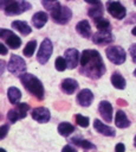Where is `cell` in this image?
<instances>
[{
    "instance_id": "3957f363",
    "label": "cell",
    "mask_w": 136,
    "mask_h": 152,
    "mask_svg": "<svg viewBox=\"0 0 136 152\" xmlns=\"http://www.w3.org/2000/svg\"><path fill=\"white\" fill-rule=\"evenodd\" d=\"M71 17H72V12L66 6H61L60 5L58 8L51 11V18L53 19L54 23L60 24V25H64V24L69 23Z\"/></svg>"
},
{
    "instance_id": "cb8c5ba5",
    "label": "cell",
    "mask_w": 136,
    "mask_h": 152,
    "mask_svg": "<svg viewBox=\"0 0 136 152\" xmlns=\"http://www.w3.org/2000/svg\"><path fill=\"white\" fill-rule=\"evenodd\" d=\"M71 144L78 146V147H82V148H84V150H93V148H96V146H95L92 142H90L89 140L80 139L79 137L72 138V139H71Z\"/></svg>"
},
{
    "instance_id": "d6986e66",
    "label": "cell",
    "mask_w": 136,
    "mask_h": 152,
    "mask_svg": "<svg viewBox=\"0 0 136 152\" xmlns=\"http://www.w3.org/2000/svg\"><path fill=\"white\" fill-rule=\"evenodd\" d=\"M76 31L84 38L91 37V26L88 20H82L76 25Z\"/></svg>"
},
{
    "instance_id": "7a4b0ae2",
    "label": "cell",
    "mask_w": 136,
    "mask_h": 152,
    "mask_svg": "<svg viewBox=\"0 0 136 152\" xmlns=\"http://www.w3.org/2000/svg\"><path fill=\"white\" fill-rule=\"evenodd\" d=\"M19 77H20V81H21L22 86L25 87V89L28 93H31L38 100L44 99L45 91H44V87H43V83L40 82V80H38L32 74H21Z\"/></svg>"
},
{
    "instance_id": "9a60e30c",
    "label": "cell",
    "mask_w": 136,
    "mask_h": 152,
    "mask_svg": "<svg viewBox=\"0 0 136 152\" xmlns=\"http://www.w3.org/2000/svg\"><path fill=\"white\" fill-rule=\"evenodd\" d=\"M93 94L90 89H82L77 95V101L82 107H89L92 103Z\"/></svg>"
},
{
    "instance_id": "603a6c76",
    "label": "cell",
    "mask_w": 136,
    "mask_h": 152,
    "mask_svg": "<svg viewBox=\"0 0 136 152\" xmlns=\"http://www.w3.org/2000/svg\"><path fill=\"white\" fill-rule=\"evenodd\" d=\"M7 97H8L9 102H11L12 104H17V103L20 101V99H21V93H20V90H19L18 88L11 87V88H8V90H7Z\"/></svg>"
},
{
    "instance_id": "ac0fdd59",
    "label": "cell",
    "mask_w": 136,
    "mask_h": 152,
    "mask_svg": "<svg viewBox=\"0 0 136 152\" xmlns=\"http://www.w3.org/2000/svg\"><path fill=\"white\" fill-rule=\"evenodd\" d=\"M47 19H48L47 13L40 11V12H37V13L33 14V17H32V23H33V25H34L37 28H41V27L47 23Z\"/></svg>"
},
{
    "instance_id": "7402d4cb",
    "label": "cell",
    "mask_w": 136,
    "mask_h": 152,
    "mask_svg": "<svg viewBox=\"0 0 136 152\" xmlns=\"http://www.w3.org/2000/svg\"><path fill=\"white\" fill-rule=\"evenodd\" d=\"M103 8H104V6H103L101 2H99V4H96V5H93L92 7L89 8L88 14H89L90 18H92L93 20H96V19L103 17V12H104Z\"/></svg>"
},
{
    "instance_id": "277c9868",
    "label": "cell",
    "mask_w": 136,
    "mask_h": 152,
    "mask_svg": "<svg viewBox=\"0 0 136 152\" xmlns=\"http://www.w3.org/2000/svg\"><path fill=\"white\" fill-rule=\"evenodd\" d=\"M106 57L111 63L119 65L125 62L127 55H125V51L121 46L114 45V46H109L106 49Z\"/></svg>"
},
{
    "instance_id": "484cf974",
    "label": "cell",
    "mask_w": 136,
    "mask_h": 152,
    "mask_svg": "<svg viewBox=\"0 0 136 152\" xmlns=\"http://www.w3.org/2000/svg\"><path fill=\"white\" fill-rule=\"evenodd\" d=\"M58 132L63 137H69L71 133L75 132V126L70 122H60L58 126Z\"/></svg>"
},
{
    "instance_id": "1f68e13d",
    "label": "cell",
    "mask_w": 136,
    "mask_h": 152,
    "mask_svg": "<svg viewBox=\"0 0 136 152\" xmlns=\"http://www.w3.org/2000/svg\"><path fill=\"white\" fill-rule=\"evenodd\" d=\"M8 129H9V125H2V126H1V128H0V139H1V140L6 137Z\"/></svg>"
},
{
    "instance_id": "4316f807",
    "label": "cell",
    "mask_w": 136,
    "mask_h": 152,
    "mask_svg": "<svg viewBox=\"0 0 136 152\" xmlns=\"http://www.w3.org/2000/svg\"><path fill=\"white\" fill-rule=\"evenodd\" d=\"M96 24V27L98 28V31H111V26L110 23L105 19V18H98L96 20H93Z\"/></svg>"
},
{
    "instance_id": "4dcf8cb0",
    "label": "cell",
    "mask_w": 136,
    "mask_h": 152,
    "mask_svg": "<svg viewBox=\"0 0 136 152\" xmlns=\"http://www.w3.org/2000/svg\"><path fill=\"white\" fill-rule=\"evenodd\" d=\"M75 119H76V124H78V126H80V127H88L89 126V118L88 116H83L82 114H76Z\"/></svg>"
},
{
    "instance_id": "d6a6232c",
    "label": "cell",
    "mask_w": 136,
    "mask_h": 152,
    "mask_svg": "<svg viewBox=\"0 0 136 152\" xmlns=\"http://www.w3.org/2000/svg\"><path fill=\"white\" fill-rule=\"evenodd\" d=\"M129 52H130V55H131V59H132V62L136 63V43L132 44V45L130 46Z\"/></svg>"
},
{
    "instance_id": "2e32d148",
    "label": "cell",
    "mask_w": 136,
    "mask_h": 152,
    "mask_svg": "<svg viewBox=\"0 0 136 152\" xmlns=\"http://www.w3.org/2000/svg\"><path fill=\"white\" fill-rule=\"evenodd\" d=\"M93 128L98 133H101V134H103L105 137H115V134H116V131L112 127H110L108 125H104L98 119H95V121H93Z\"/></svg>"
},
{
    "instance_id": "7c38bea8",
    "label": "cell",
    "mask_w": 136,
    "mask_h": 152,
    "mask_svg": "<svg viewBox=\"0 0 136 152\" xmlns=\"http://www.w3.org/2000/svg\"><path fill=\"white\" fill-rule=\"evenodd\" d=\"M31 115H32L33 120H35V121H38L40 124L47 122L50 120V118H51L50 110L47 108H45V107H37V108H34L32 110Z\"/></svg>"
},
{
    "instance_id": "30bf717a",
    "label": "cell",
    "mask_w": 136,
    "mask_h": 152,
    "mask_svg": "<svg viewBox=\"0 0 136 152\" xmlns=\"http://www.w3.org/2000/svg\"><path fill=\"white\" fill-rule=\"evenodd\" d=\"M106 10L109 12V14L116 19H123L127 14V11H125V7L118 2V1H108L106 2Z\"/></svg>"
},
{
    "instance_id": "836d02e7",
    "label": "cell",
    "mask_w": 136,
    "mask_h": 152,
    "mask_svg": "<svg viewBox=\"0 0 136 152\" xmlns=\"http://www.w3.org/2000/svg\"><path fill=\"white\" fill-rule=\"evenodd\" d=\"M15 0H0V8L1 10H5L6 7H8L12 2H14Z\"/></svg>"
},
{
    "instance_id": "74e56055",
    "label": "cell",
    "mask_w": 136,
    "mask_h": 152,
    "mask_svg": "<svg viewBox=\"0 0 136 152\" xmlns=\"http://www.w3.org/2000/svg\"><path fill=\"white\" fill-rule=\"evenodd\" d=\"M88 4H92V5H96V4H99L101 0H85Z\"/></svg>"
},
{
    "instance_id": "8d00e7d4",
    "label": "cell",
    "mask_w": 136,
    "mask_h": 152,
    "mask_svg": "<svg viewBox=\"0 0 136 152\" xmlns=\"http://www.w3.org/2000/svg\"><path fill=\"white\" fill-rule=\"evenodd\" d=\"M63 151H76V148L72 147V146H70V145H66V146L63 147Z\"/></svg>"
},
{
    "instance_id": "d590c367",
    "label": "cell",
    "mask_w": 136,
    "mask_h": 152,
    "mask_svg": "<svg viewBox=\"0 0 136 152\" xmlns=\"http://www.w3.org/2000/svg\"><path fill=\"white\" fill-rule=\"evenodd\" d=\"M0 49H1V55L5 56V55L7 53V49L5 48V45H4V44H0Z\"/></svg>"
},
{
    "instance_id": "b9f144b4",
    "label": "cell",
    "mask_w": 136,
    "mask_h": 152,
    "mask_svg": "<svg viewBox=\"0 0 136 152\" xmlns=\"http://www.w3.org/2000/svg\"><path fill=\"white\" fill-rule=\"evenodd\" d=\"M134 4H135V5H136V0H134Z\"/></svg>"
},
{
    "instance_id": "44dd1931",
    "label": "cell",
    "mask_w": 136,
    "mask_h": 152,
    "mask_svg": "<svg viewBox=\"0 0 136 152\" xmlns=\"http://www.w3.org/2000/svg\"><path fill=\"white\" fill-rule=\"evenodd\" d=\"M12 27L15 28L17 31H19V32H20L21 34H24V36H27V34H30V33L32 32L31 26H30L26 21H22V20H14V21L12 23Z\"/></svg>"
},
{
    "instance_id": "ab89813d",
    "label": "cell",
    "mask_w": 136,
    "mask_h": 152,
    "mask_svg": "<svg viewBox=\"0 0 136 152\" xmlns=\"http://www.w3.org/2000/svg\"><path fill=\"white\" fill-rule=\"evenodd\" d=\"M134 145L136 146V135H135V139H134Z\"/></svg>"
},
{
    "instance_id": "ffe728a7",
    "label": "cell",
    "mask_w": 136,
    "mask_h": 152,
    "mask_svg": "<svg viewBox=\"0 0 136 152\" xmlns=\"http://www.w3.org/2000/svg\"><path fill=\"white\" fill-rule=\"evenodd\" d=\"M115 124L118 128H127L130 126V121L123 110H117L115 116Z\"/></svg>"
},
{
    "instance_id": "ba28073f",
    "label": "cell",
    "mask_w": 136,
    "mask_h": 152,
    "mask_svg": "<svg viewBox=\"0 0 136 152\" xmlns=\"http://www.w3.org/2000/svg\"><path fill=\"white\" fill-rule=\"evenodd\" d=\"M7 69H8L9 72L20 76V75L26 70V63H25V61H24L20 56H18V55H12L11 58H9Z\"/></svg>"
},
{
    "instance_id": "d4e9b609",
    "label": "cell",
    "mask_w": 136,
    "mask_h": 152,
    "mask_svg": "<svg viewBox=\"0 0 136 152\" xmlns=\"http://www.w3.org/2000/svg\"><path fill=\"white\" fill-rule=\"evenodd\" d=\"M111 83L117 89H124L125 88V80L119 72H114L111 75Z\"/></svg>"
},
{
    "instance_id": "8fae6325",
    "label": "cell",
    "mask_w": 136,
    "mask_h": 152,
    "mask_svg": "<svg viewBox=\"0 0 136 152\" xmlns=\"http://www.w3.org/2000/svg\"><path fill=\"white\" fill-rule=\"evenodd\" d=\"M64 57H65V61H66V64H67L69 69H75L77 66V64H78V61L80 59L79 52H78L77 49H67V50H65Z\"/></svg>"
},
{
    "instance_id": "e575fe53",
    "label": "cell",
    "mask_w": 136,
    "mask_h": 152,
    "mask_svg": "<svg viewBox=\"0 0 136 152\" xmlns=\"http://www.w3.org/2000/svg\"><path fill=\"white\" fill-rule=\"evenodd\" d=\"M115 150H116V152H121V151L123 152V151L125 150V146H124L123 144H117L116 147H115Z\"/></svg>"
},
{
    "instance_id": "83f0119b",
    "label": "cell",
    "mask_w": 136,
    "mask_h": 152,
    "mask_svg": "<svg viewBox=\"0 0 136 152\" xmlns=\"http://www.w3.org/2000/svg\"><path fill=\"white\" fill-rule=\"evenodd\" d=\"M35 48H37V42H35V40H31V42H28V43L26 44V46L24 48V51H22V52H24V55H25L26 57H31V56L33 55Z\"/></svg>"
},
{
    "instance_id": "9c48e42d",
    "label": "cell",
    "mask_w": 136,
    "mask_h": 152,
    "mask_svg": "<svg viewBox=\"0 0 136 152\" xmlns=\"http://www.w3.org/2000/svg\"><path fill=\"white\" fill-rule=\"evenodd\" d=\"M0 38L7 44V46L9 49H18L21 45V39L12 31L6 30V28H1L0 31Z\"/></svg>"
},
{
    "instance_id": "f546056e",
    "label": "cell",
    "mask_w": 136,
    "mask_h": 152,
    "mask_svg": "<svg viewBox=\"0 0 136 152\" xmlns=\"http://www.w3.org/2000/svg\"><path fill=\"white\" fill-rule=\"evenodd\" d=\"M54 65H56V69H57L58 71H64V70L67 68L65 57H57V59H56V62H54Z\"/></svg>"
},
{
    "instance_id": "8992f818",
    "label": "cell",
    "mask_w": 136,
    "mask_h": 152,
    "mask_svg": "<svg viewBox=\"0 0 136 152\" xmlns=\"http://www.w3.org/2000/svg\"><path fill=\"white\" fill-rule=\"evenodd\" d=\"M28 109H30V106L27 103H25V102L19 103V104L17 103V106L13 109L8 110V113H7V118H8L9 122L11 124H14L18 120H21V119L26 118Z\"/></svg>"
},
{
    "instance_id": "52a82bcc",
    "label": "cell",
    "mask_w": 136,
    "mask_h": 152,
    "mask_svg": "<svg viewBox=\"0 0 136 152\" xmlns=\"http://www.w3.org/2000/svg\"><path fill=\"white\" fill-rule=\"evenodd\" d=\"M32 8V5L25 0H15L14 2H12L8 7H6L4 10L5 14L6 15H18V14H21L24 12H26L27 10H31Z\"/></svg>"
},
{
    "instance_id": "5b68a950",
    "label": "cell",
    "mask_w": 136,
    "mask_h": 152,
    "mask_svg": "<svg viewBox=\"0 0 136 152\" xmlns=\"http://www.w3.org/2000/svg\"><path fill=\"white\" fill-rule=\"evenodd\" d=\"M52 51H53V46H52V43L48 38H45L39 49H38V53H37V59L40 64H45L47 63V61L50 59L51 55H52Z\"/></svg>"
},
{
    "instance_id": "f1b7e54d",
    "label": "cell",
    "mask_w": 136,
    "mask_h": 152,
    "mask_svg": "<svg viewBox=\"0 0 136 152\" xmlns=\"http://www.w3.org/2000/svg\"><path fill=\"white\" fill-rule=\"evenodd\" d=\"M41 4L44 6V8L48 10V11H53L60 6L58 0H41Z\"/></svg>"
},
{
    "instance_id": "f35d334b",
    "label": "cell",
    "mask_w": 136,
    "mask_h": 152,
    "mask_svg": "<svg viewBox=\"0 0 136 152\" xmlns=\"http://www.w3.org/2000/svg\"><path fill=\"white\" fill-rule=\"evenodd\" d=\"M131 33H132L134 36H136V26H135V27H134V28L131 30Z\"/></svg>"
},
{
    "instance_id": "4fadbf2b",
    "label": "cell",
    "mask_w": 136,
    "mask_h": 152,
    "mask_svg": "<svg viewBox=\"0 0 136 152\" xmlns=\"http://www.w3.org/2000/svg\"><path fill=\"white\" fill-rule=\"evenodd\" d=\"M92 42L98 45H104L114 42V36L111 34V31H98L93 34Z\"/></svg>"
},
{
    "instance_id": "60d3db41",
    "label": "cell",
    "mask_w": 136,
    "mask_h": 152,
    "mask_svg": "<svg viewBox=\"0 0 136 152\" xmlns=\"http://www.w3.org/2000/svg\"><path fill=\"white\" fill-rule=\"evenodd\" d=\"M134 76H136V69H135V71H134Z\"/></svg>"
},
{
    "instance_id": "6da1fadb",
    "label": "cell",
    "mask_w": 136,
    "mask_h": 152,
    "mask_svg": "<svg viewBox=\"0 0 136 152\" xmlns=\"http://www.w3.org/2000/svg\"><path fill=\"white\" fill-rule=\"evenodd\" d=\"M80 74L92 80L101 78L105 72V64L96 50H84L80 55Z\"/></svg>"
},
{
    "instance_id": "5bb4252c",
    "label": "cell",
    "mask_w": 136,
    "mask_h": 152,
    "mask_svg": "<svg viewBox=\"0 0 136 152\" xmlns=\"http://www.w3.org/2000/svg\"><path fill=\"white\" fill-rule=\"evenodd\" d=\"M98 110L105 122L112 121V104L109 101H101L98 106Z\"/></svg>"
},
{
    "instance_id": "e0dca14e",
    "label": "cell",
    "mask_w": 136,
    "mask_h": 152,
    "mask_svg": "<svg viewBox=\"0 0 136 152\" xmlns=\"http://www.w3.org/2000/svg\"><path fill=\"white\" fill-rule=\"evenodd\" d=\"M61 90L65 93V94H73L76 91V89L78 88V82L73 78H65L61 81Z\"/></svg>"
}]
</instances>
